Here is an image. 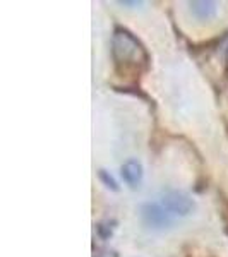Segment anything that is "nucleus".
<instances>
[{"mask_svg":"<svg viewBox=\"0 0 228 257\" xmlns=\"http://www.w3.org/2000/svg\"><path fill=\"white\" fill-rule=\"evenodd\" d=\"M111 60L119 76L139 77L149 65V53L129 30L115 28L111 35Z\"/></svg>","mask_w":228,"mask_h":257,"instance_id":"obj_1","label":"nucleus"},{"mask_svg":"<svg viewBox=\"0 0 228 257\" xmlns=\"http://www.w3.org/2000/svg\"><path fill=\"white\" fill-rule=\"evenodd\" d=\"M161 206H163L170 214L187 216L190 211L194 209V201L185 192H182V190H167V192L161 196Z\"/></svg>","mask_w":228,"mask_h":257,"instance_id":"obj_2","label":"nucleus"},{"mask_svg":"<svg viewBox=\"0 0 228 257\" xmlns=\"http://www.w3.org/2000/svg\"><path fill=\"white\" fill-rule=\"evenodd\" d=\"M141 216H143V221L146 223L148 226L156 228V230L172 226L170 213L160 204H151V202L144 204L143 208H141Z\"/></svg>","mask_w":228,"mask_h":257,"instance_id":"obj_3","label":"nucleus"},{"mask_svg":"<svg viewBox=\"0 0 228 257\" xmlns=\"http://www.w3.org/2000/svg\"><path fill=\"white\" fill-rule=\"evenodd\" d=\"M120 173H122V178L126 180L127 185H131V187H136V185L141 184V180H143V165H141V161L138 160H127L126 163L122 165V168H120Z\"/></svg>","mask_w":228,"mask_h":257,"instance_id":"obj_4","label":"nucleus"},{"mask_svg":"<svg viewBox=\"0 0 228 257\" xmlns=\"http://www.w3.org/2000/svg\"><path fill=\"white\" fill-rule=\"evenodd\" d=\"M190 11H192V14L196 16L197 19H211L214 18V14H216V4L214 2H209V0H197V2H190Z\"/></svg>","mask_w":228,"mask_h":257,"instance_id":"obj_5","label":"nucleus"},{"mask_svg":"<svg viewBox=\"0 0 228 257\" xmlns=\"http://www.w3.org/2000/svg\"><path fill=\"white\" fill-rule=\"evenodd\" d=\"M99 180L103 182V184L106 185V187L108 189H111V190H119V185H117V182H115V178L110 175L108 172H106V170H99Z\"/></svg>","mask_w":228,"mask_h":257,"instance_id":"obj_6","label":"nucleus"},{"mask_svg":"<svg viewBox=\"0 0 228 257\" xmlns=\"http://www.w3.org/2000/svg\"><path fill=\"white\" fill-rule=\"evenodd\" d=\"M219 214H221L223 225H225V230L228 233V199L225 196L219 197Z\"/></svg>","mask_w":228,"mask_h":257,"instance_id":"obj_7","label":"nucleus"},{"mask_svg":"<svg viewBox=\"0 0 228 257\" xmlns=\"http://www.w3.org/2000/svg\"><path fill=\"white\" fill-rule=\"evenodd\" d=\"M98 233L101 235L103 238H108L111 237V233H113V226L110 225V221H103L98 225Z\"/></svg>","mask_w":228,"mask_h":257,"instance_id":"obj_8","label":"nucleus"},{"mask_svg":"<svg viewBox=\"0 0 228 257\" xmlns=\"http://www.w3.org/2000/svg\"><path fill=\"white\" fill-rule=\"evenodd\" d=\"M120 6H139V2H119Z\"/></svg>","mask_w":228,"mask_h":257,"instance_id":"obj_9","label":"nucleus"}]
</instances>
